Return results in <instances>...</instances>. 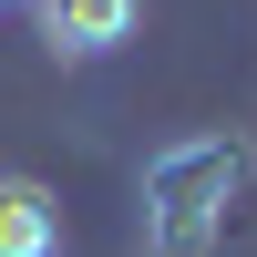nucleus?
I'll list each match as a JSON object with an SVG mask.
<instances>
[{
  "label": "nucleus",
  "instance_id": "1",
  "mask_svg": "<svg viewBox=\"0 0 257 257\" xmlns=\"http://www.w3.org/2000/svg\"><path fill=\"white\" fill-rule=\"evenodd\" d=\"M247 196V144L237 134H175L134 175V226L144 257H206L226 237V206Z\"/></svg>",
  "mask_w": 257,
  "mask_h": 257
},
{
  "label": "nucleus",
  "instance_id": "3",
  "mask_svg": "<svg viewBox=\"0 0 257 257\" xmlns=\"http://www.w3.org/2000/svg\"><path fill=\"white\" fill-rule=\"evenodd\" d=\"M0 257H62V206H52V185L0 175Z\"/></svg>",
  "mask_w": 257,
  "mask_h": 257
},
{
  "label": "nucleus",
  "instance_id": "2",
  "mask_svg": "<svg viewBox=\"0 0 257 257\" xmlns=\"http://www.w3.org/2000/svg\"><path fill=\"white\" fill-rule=\"evenodd\" d=\"M144 31V0H41V41L62 62H103Z\"/></svg>",
  "mask_w": 257,
  "mask_h": 257
},
{
  "label": "nucleus",
  "instance_id": "4",
  "mask_svg": "<svg viewBox=\"0 0 257 257\" xmlns=\"http://www.w3.org/2000/svg\"><path fill=\"white\" fill-rule=\"evenodd\" d=\"M0 11H11V0H0Z\"/></svg>",
  "mask_w": 257,
  "mask_h": 257
}]
</instances>
